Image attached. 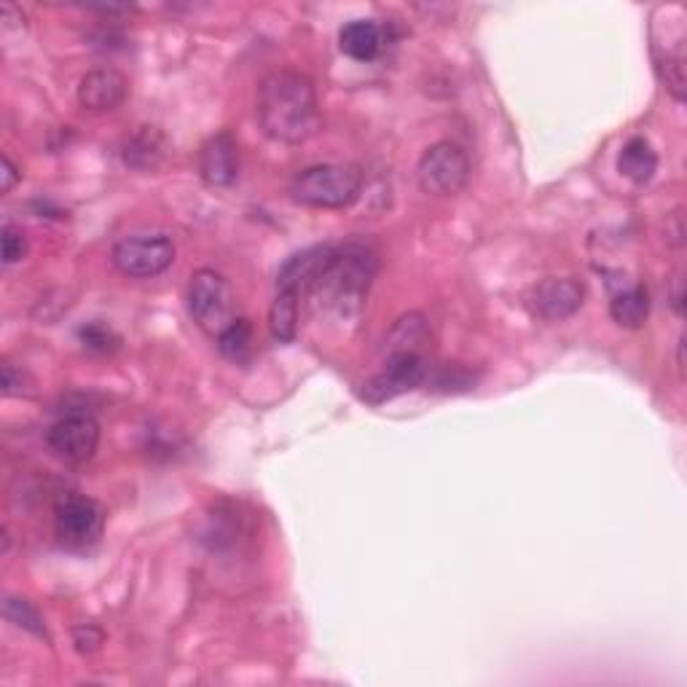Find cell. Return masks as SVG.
Returning <instances> with one entry per match:
<instances>
[{
    "label": "cell",
    "mask_w": 687,
    "mask_h": 687,
    "mask_svg": "<svg viewBox=\"0 0 687 687\" xmlns=\"http://www.w3.org/2000/svg\"><path fill=\"white\" fill-rule=\"evenodd\" d=\"M255 116L274 143H306L320 127V106L309 76L298 70L269 73L258 86Z\"/></svg>",
    "instance_id": "1"
},
{
    "label": "cell",
    "mask_w": 687,
    "mask_h": 687,
    "mask_svg": "<svg viewBox=\"0 0 687 687\" xmlns=\"http://www.w3.org/2000/svg\"><path fill=\"white\" fill-rule=\"evenodd\" d=\"M377 274V255L366 244H328L320 269L315 277L306 282L304 291L309 293V304L317 315L349 320L360 312Z\"/></svg>",
    "instance_id": "2"
},
{
    "label": "cell",
    "mask_w": 687,
    "mask_h": 687,
    "mask_svg": "<svg viewBox=\"0 0 687 687\" xmlns=\"http://www.w3.org/2000/svg\"><path fill=\"white\" fill-rule=\"evenodd\" d=\"M363 192V170L355 164H315L291 181L293 201L317 210H341Z\"/></svg>",
    "instance_id": "3"
},
{
    "label": "cell",
    "mask_w": 687,
    "mask_h": 687,
    "mask_svg": "<svg viewBox=\"0 0 687 687\" xmlns=\"http://www.w3.org/2000/svg\"><path fill=\"white\" fill-rule=\"evenodd\" d=\"M188 315L205 330L218 339L237 317V296L231 282L215 269H199L188 282Z\"/></svg>",
    "instance_id": "4"
},
{
    "label": "cell",
    "mask_w": 687,
    "mask_h": 687,
    "mask_svg": "<svg viewBox=\"0 0 687 687\" xmlns=\"http://www.w3.org/2000/svg\"><path fill=\"white\" fill-rule=\"evenodd\" d=\"M110 261L124 277H159L175 263V242H172L170 235H162V231L129 235L113 244Z\"/></svg>",
    "instance_id": "5"
},
{
    "label": "cell",
    "mask_w": 687,
    "mask_h": 687,
    "mask_svg": "<svg viewBox=\"0 0 687 687\" xmlns=\"http://www.w3.org/2000/svg\"><path fill=\"white\" fill-rule=\"evenodd\" d=\"M472 175L468 153L451 140L435 143L422 153L416 164V181L425 194L433 196H457L468 188Z\"/></svg>",
    "instance_id": "6"
},
{
    "label": "cell",
    "mask_w": 687,
    "mask_h": 687,
    "mask_svg": "<svg viewBox=\"0 0 687 687\" xmlns=\"http://www.w3.org/2000/svg\"><path fill=\"white\" fill-rule=\"evenodd\" d=\"M59 543L70 550H86L97 543L106 530V511L91 497H67L59 502L57 519H54Z\"/></svg>",
    "instance_id": "7"
},
{
    "label": "cell",
    "mask_w": 687,
    "mask_h": 687,
    "mask_svg": "<svg viewBox=\"0 0 687 687\" xmlns=\"http://www.w3.org/2000/svg\"><path fill=\"white\" fill-rule=\"evenodd\" d=\"M46 444L65 462L81 465L95 457L100 446V422L86 411H70L48 427Z\"/></svg>",
    "instance_id": "8"
},
{
    "label": "cell",
    "mask_w": 687,
    "mask_h": 687,
    "mask_svg": "<svg viewBox=\"0 0 687 687\" xmlns=\"http://www.w3.org/2000/svg\"><path fill=\"white\" fill-rule=\"evenodd\" d=\"M425 379H427L425 355L416 352L386 355L382 371H379L371 382H366L363 401L371 403V406H379V403L392 401V397L403 395V392L416 390Z\"/></svg>",
    "instance_id": "9"
},
{
    "label": "cell",
    "mask_w": 687,
    "mask_h": 687,
    "mask_svg": "<svg viewBox=\"0 0 687 687\" xmlns=\"http://www.w3.org/2000/svg\"><path fill=\"white\" fill-rule=\"evenodd\" d=\"M586 287L572 277H548L532 287L530 304L543 320H567L582 306Z\"/></svg>",
    "instance_id": "10"
},
{
    "label": "cell",
    "mask_w": 687,
    "mask_h": 687,
    "mask_svg": "<svg viewBox=\"0 0 687 687\" xmlns=\"http://www.w3.org/2000/svg\"><path fill=\"white\" fill-rule=\"evenodd\" d=\"M199 175L210 188H226L239 175V143L229 129L205 140L199 151Z\"/></svg>",
    "instance_id": "11"
},
{
    "label": "cell",
    "mask_w": 687,
    "mask_h": 687,
    "mask_svg": "<svg viewBox=\"0 0 687 687\" xmlns=\"http://www.w3.org/2000/svg\"><path fill=\"white\" fill-rule=\"evenodd\" d=\"M129 95V78L116 67H97L86 73L78 84V102L89 113H108L116 110Z\"/></svg>",
    "instance_id": "12"
},
{
    "label": "cell",
    "mask_w": 687,
    "mask_h": 687,
    "mask_svg": "<svg viewBox=\"0 0 687 687\" xmlns=\"http://www.w3.org/2000/svg\"><path fill=\"white\" fill-rule=\"evenodd\" d=\"M666 52L658 54V67L664 73L666 89L677 100L685 97V11L679 6H666Z\"/></svg>",
    "instance_id": "13"
},
{
    "label": "cell",
    "mask_w": 687,
    "mask_h": 687,
    "mask_svg": "<svg viewBox=\"0 0 687 687\" xmlns=\"http://www.w3.org/2000/svg\"><path fill=\"white\" fill-rule=\"evenodd\" d=\"M339 46L347 57L358 59V63H371L384 48L382 24H377L373 20L347 22L339 33Z\"/></svg>",
    "instance_id": "14"
},
{
    "label": "cell",
    "mask_w": 687,
    "mask_h": 687,
    "mask_svg": "<svg viewBox=\"0 0 687 687\" xmlns=\"http://www.w3.org/2000/svg\"><path fill=\"white\" fill-rule=\"evenodd\" d=\"M618 170L629 177L636 186H644L655 177L658 172V153H655L650 140L644 138H631L629 143L623 145L621 156H618Z\"/></svg>",
    "instance_id": "15"
},
{
    "label": "cell",
    "mask_w": 687,
    "mask_h": 687,
    "mask_svg": "<svg viewBox=\"0 0 687 687\" xmlns=\"http://www.w3.org/2000/svg\"><path fill=\"white\" fill-rule=\"evenodd\" d=\"M429 341V328L425 315L419 312H408L401 320H395L392 330L386 334L384 341V355H397V352H416L422 355L425 344Z\"/></svg>",
    "instance_id": "16"
},
{
    "label": "cell",
    "mask_w": 687,
    "mask_h": 687,
    "mask_svg": "<svg viewBox=\"0 0 687 687\" xmlns=\"http://www.w3.org/2000/svg\"><path fill=\"white\" fill-rule=\"evenodd\" d=\"M269 330L280 344H291L298 334V291L277 287L272 306H269Z\"/></svg>",
    "instance_id": "17"
},
{
    "label": "cell",
    "mask_w": 687,
    "mask_h": 687,
    "mask_svg": "<svg viewBox=\"0 0 687 687\" xmlns=\"http://www.w3.org/2000/svg\"><path fill=\"white\" fill-rule=\"evenodd\" d=\"M164 138L156 132V129L143 127L132 140L124 145V164L132 170H156L159 164L164 162Z\"/></svg>",
    "instance_id": "18"
},
{
    "label": "cell",
    "mask_w": 687,
    "mask_h": 687,
    "mask_svg": "<svg viewBox=\"0 0 687 687\" xmlns=\"http://www.w3.org/2000/svg\"><path fill=\"white\" fill-rule=\"evenodd\" d=\"M612 320L623 328H642L650 315V293L644 285H631L610 301Z\"/></svg>",
    "instance_id": "19"
},
{
    "label": "cell",
    "mask_w": 687,
    "mask_h": 687,
    "mask_svg": "<svg viewBox=\"0 0 687 687\" xmlns=\"http://www.w3.org/2000/svg\"><path fill=\"white\" fill-rule=\"evenodd\" d=\"M325 253H328V244L301 250V253L287 258L277 274V287H293V291H298V293L304 291L306 282L315 277V272L320 269Z\"/></svg>",
    "instance_id": "20"
},
{
    "label": "cell",
    "mask_w": 687,
    "mask_h": 687,
    "mask_svg": "<svg viewBox=\"0 0 687 687\" xmlns=\"http://www.w3.org/2000/svg\"><path fill=\"white\" fill-rule=\"evenodd\" d=\"M250 344H253V328L244 317H239L218 336V349L229 360H244L250 355Z\"/></svg>",
    "instance_id": "21"
},
{
    "label": "cell",
    "mask_w": 687,
    "mask_h": 687,
    "mask_svg": "<svg viewBox=\"0 0 687 687\" xmlns=\"http://www.w3.org/2000/svg\"><path fill=\"white\" fill-rule=\"evenodd\" d=\"M3 615L6 621L14 623L17 629L30 631L35 636H46V625H43L41 612L30 604L28 599H17V597H6L3 604Z\"/></svg>",
    "instance_id": "22"
},
{
    "label": "cell",
    "mask_w": 687,
    "mask_h": 687,
    "mask_svg": "<svg viewBox=\"0 0 687 687\" xmlns=\"http://www.w3.org/2000/svg\"><path fill=\"white\" fill-rule=\"evenodd\" d=\"M78 336H81L86 349H91V352H100V355L116 352V349H119V344H121L119 336H116L113 330L106 328V325H100V323L86 325V328L78 330Z\"/></svg>",
    "instance_id": "23"
},
{
    "label": "cell",
    "mask_w": 687,
    "mask_h": 687,
    "mask_svg": "<svg viewBox=\"0 0 687 687\" xmlns=\"http://www.w3.org/2000/svg\"><path fill=\"white\" fill-rule=\"evenodd\" d=\"M0 250H3L6 266L20 263L22 258L28 255V237H24V231L17 229V226L6 223L3 231H0Z\"/></svg>",
    "instance_id": "24"
},
{
    "label": "cell",
    "mask_w": 687,
    "mask_h": 687,
    "mask_svg": "<svg viewBox=\"0 0 687 687\" xmlns=\"http://www.w3.org/2000/svg\"><path fill=\"white\" fill-rule=\"evenodd\" d=\"M73 644H76L78 653H95L102 644V631L95 629L91 623L78 625V629L73 631Z\"/></svg>",
    "instance_id": "25"
},
{
    "label": "cell",
    "mask_w": 687,
    "mask_h": 687,
    "mask_svg": "<svg viewBox=\"0 0 687 687\" xmlns=\"http://www.w3.org/2000/svg\"><path fill=\"white\" fill-rule=\"evenodd\" d=\"M28 384V377L22 371H17L11 363H3V392L6 395H22L24 386Z\"/></svg>",
    "instance_id": "26"
},
{
    "label": "cell",
    "mask_w": 687,
    "mask_h": 687,
    "mask_svg": "<svg viewBox=\"0 0 687 687\" xmlns=\"http://www.w3.org/2000/svg\"><path fill=\"white\" fill-rule=\"evenodd\" d=\"M0 164H3V172H0V175H3V194H11L17 188V183L22 181V172L14 162H11L9 153H3V162Z\"/></svg>",
    "instance_id": "27"
},
{
    "label": "cell",
    "mask_w": 687,
    "mask_h": 687,
    "mask_svg": "<svg viewBox=\"0 0 687 687\" xmlns=\"http://www.w3.org/2000/svg\"><path fill=\"white\" fill-rule=\"evenodd\" d=\"M674 312L683 315V277L674 280Z\"/></svg>",
    "instance_id": "28"
}]
</instances>
